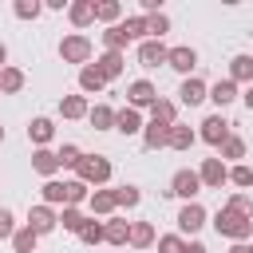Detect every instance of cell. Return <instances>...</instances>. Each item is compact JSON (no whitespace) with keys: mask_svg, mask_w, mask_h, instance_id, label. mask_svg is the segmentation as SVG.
<instances>
[{"mask_svg":"<svg viewBox=\"0 0 253 253\" xmlns=\"http://www.w3.org/2000/svg\"><path fill=\"white\" fill-rule=\"evenodd\" d=\"M213 229L225 233V237H245V233L253 229V217H245L241 210H229V206H225V210L213 217Z\"/></svg>","mask_w":253,"mask_h":253,"instance_id":"cell-1","label":"cell"},{"mask_svg":"<svg viewBox=\"0 0 253 253\" xmlns=\"http://www.w3.org/2000/svg\"><path fill=\"white\" fill-rule=\"evenodd\" d=\"M202 138H206V142H213V146H221V142L229 138V123H225L221 115H210V119L202 123Z\"/></svg>","mask_w":253,"mask_h":253,"instance_id":"cell-2","label":"cell"},{"mask_svg":"<svg viewBox=\"0 0 253 253\" xmlns=\"http://www.w3.org/2000/svg\"><path fill=\"white\" fill-rule=\"evenodd\" d=\"M79 174H83V182H103L107 174H111V162L107 158H79Z\"/></svg>","mask_w":253,"mask_h":253,"instance_id":"cell-3","label":"cell"},{"mask_svg":"<svg viewBox=\"0 0 253 253\" xmlns=\"http://www.w3.org/2000/svg\"><path fill=\"white\" fill-rule=\"evenodd\" d=\"M202 225H206V210H202L198 202H190V206L178 213V229H182V233H198Z\"/></svg>","mask_w":253,"mask_h":253,"instance_id":"cell-4","label":"cell"},{"mask_svg":"<svg viewBox=\"0 0 253 253\" xmlns=\"http://www.w3.org/2000/svg\"><path fill=\"white\" fill-rule=\"evenodd\" d=\"M59 51H63V59H71V63H83V59L91 55V43H87L83 36H71V40H63V43H59Z\"/></svg>","mask_w":253,"mask_h":253,"instance_id":"cell-5","label":"cell"},{"mask_svg":"<svg viewBox=\"0 0 253 253\" xmlns=\"http://www.w3.org/2000/svg\"><path fill=\"white\" fill-rule=\"evenodd\" d=\"M202 190V178L194 174V170H178L174 174V194H182V198H194Z\"/></svg>","mask_w":253,"mask_h":253,"instance_id":"cell-6","label":"cell"},{"mask_svg":"<svg viewBox=\"0 0 253 253\" xmlns=\"http://www.w3.org/2000/svg\"><path fill=\"white\" fill-rule=\"evenodd\" d=\"M138 59H142V67H158V63H166V59H170V51H166L162 43H154V40H150V43H142V47H138Z\"/></svg>","mask_w":253,"mask_h":253,"instance_id":"cell-7","label":"cell"},{"mask_svg":"<svg viewBox=\"0 0 253 253\" xmlns=\"http://www.w3.org/2000/svg\"><path fill=\"white\" fill-rule=\"evenodd\" d=\"M55 221H59V217H55V213H51L47 206H36V210L28 213V229H36V233H47V229H51Z\"/></svg>","mask_w":253,"mask_h":253,"instance_id":"cell-8","label":"cell"},{"mask_svg":"<svg viewBox=\"0 0 253 253\" xmlns=\"http://www.w3.org/2000/svg\"><path fill=\"white\" fill-rule=\"evenodd\" d=\"M166 63H170V67H174V71H190V67H194V63H198V55H194V47H174V51H170V59H166Z\"/></svg>","mask_w":253,"mask_h":253,"instance_id":"cell-9","label":"cell"},{"mask_svg":"<svg viewBox=\"0 0 253 253\" xmlns=\"http://www.w3.org/2000/svg\"><path fill=\"white\" fill-rule=\"evenodd\" d=\"M198 178H202V182H206V186H221V182H225V178H229V174H225V166H221V162H217V158H210V162H206V166H202V174H198Z\"/></svg>","mask_w":253,"mask_h":253,"instance_id":"cell-10","label":"cell"},{"mask_svg":"<svg viewBox=\"0 0 253 253\" xmlns=\"http://www.w3.org/2000/svg\"><path fill=\"white\" fill-rule=\"evenodd\" d=\"M178 95H182V103H190V107H194V103H202V99H206V87H202V79H186Z\"/></svg>","mask_w":253,"mask_h":253,"instance_id":"cell-11","label":"cell"},{"mask_svg":"<svg viewBox=\"0 0 253 253\" xmlns=\"http://www.w3.org/2000/svg\"><path fill=\"white\" fill-rule=\"evenodd\" d=\"M210 99L217 103V107H225V103H233L237 99V87H233V79H221L213 91H210Z\"/></svg>","mask_w":253,"mask_h":253,"instance_id":"cell-12","label":"cell"},{"mask_svg":"<svg viewBox=\"0 0 253 253\" xmlns=\"http://www.w3.org/2000/svg\"><path fill=\"white\" fill-rule=\"evenodd\" d=\"M32 166H36L40 174H55V170H59V154H51V150H36Z\"/></svg>","mask_w":253,"mask_h":253,"instance_id":"cell-13","label":"cell"},{"mask_svg":"<svg viewBox=\"0 0 253 253\" xmlns=\"http://www.w3.org/2000/svg\"><path fill=\"white\" fill-rule=\"evenodd\" d=\"M130 103H138V107H142V103H150V107H154V87H150L146 79L130 83Z\"/></svg>","mask_w":253,"mask_h":253,"instance_id":"cell-14","label":"cell"},{"mask_svg":"<svg viewBox=\"0 0 253 253\" xmlns=\"http://www.w3.org/2000/svg\"><path fill=\"white\" fill-rule=\"evenodd\" d=\"M142 142H146V146H166V142H170V126H166V123H150V130H146Z\"/></svg>","mask_w":253,"mask_h":253,"instance_id":"cell-15","label":"cell"},{"mask_svg":"<svg viewBox=\"0 0 253 253\" xmlns=\"http://www.w3.org/2000/svg\"><path fill=\"white\" fill-rule=\"evenodd\" d=\"M79 83H83V91H99L107 79H103V71H99V67H83V71H79Z\"/></svg>","mask_w":253,"mask_h":253,"instance_id":"cell-16","label":"cell"},{"mask_svg":"<svg viewBox=\"0 0 253 253\" xmlns=\"http://www.w3.org/2000/svg\"><path fill=\"white\" fill-rule=\"evenodd\" d=\"M115 123H119V130H123V134H134V130H138V111H134V107H126V111H119V115H115Z\"/></svg>","mask_w":253,"mask_h":253,"instance_id":"cell-17","label":"cell"},{"mask_svg":"<svg viewBox=\"0 0 253 253\" xmlns=\"http://www.w3.org/2000/svg\"><path fill=\"white\" fill-rule=\"evenodd\" d=\"M119 67H123V55H119V51H107V55L99 59V71H103V79L119 75Z\"/></svg>","mask_w":253,"mask_h":253,"instance_id":"cell-18","label":"cell"},{"mask_svg":"<svg viewBox=\"0 0 253 253\" xmlns=\"http://www.w3.org/2000/svg\"><path fill=\"white\" fill-rule=\"evenodd\" d=\"M20 87H24V75L16 67H4L0 71V91H20Z\"/></svg>","mask_w":253,"mask_h":253,"instance_id":"cell-19","label":"cell"},{"mask_svg":"<svg viewBox=\"0 0 253 253\" xmlns=\"http://www.w3.org/2000/svg\"><path fill=\"white\" fill-rule=\"evenodd\" d=\"M190 142H194V130H190V126H174V123H170V146L186 150Z\"/></svg>","mask_w":253,"mask_h":253,"instance_id":"cell-20","label":"cell"},{"mask_svg":"<svg viewBox=\"0 0 253 253\" xmlns=\"http://www.w3.org/2000/svg\"><path fill=\"white\" fill-rule=\"evenodd\" d=\"M28 138H36V142H47V138H51V119H36V123L28 126Z\"/></svg>","mask_w":253,"mask_h":253,"instance_id":"cell-21","label":"cell"},{"mask_svg":"<svg viewBox=\"0 0 253 253\" xmlns=\"http://www.w3.org/2000/svg\"><path fill=\"white\" fill-rule=\"evenodd\" d=\"M43 198H47V202H63V206H67V182H47V186H43Z\"/></svg>","mask_w":253,"mask_h":253,"instance_id":"cell-22","label":"cell"},{"mask_svg":"<svg viewBox=\"0 0 253 253\" xmlns=\"http://www.w3.org/2000/svg\"><path fill=\"white\" fill-rule=\"evenodd\" d=\"M233 79H253V59L249 55H237L233 59Z\"/></svg>","mask_w":253,"mask_h":253,"instance_id":"cell-23","label":"cell"},{"mask_svg":"<svg viewBox=\"0 0 253 253\" xmlns=\"http://www.w3.org/2000/svg\"><path fill=\"white\" fill-rule=\"evenodd\" d=\"M83 111H87V103H83L79 95H71V99H63V115H67V119H79Z\"/></svg>","mask_w":253,"mask_h":253,"instance_id":"cell-24","label":"cell"},{"mask_svg":"<svg viewBox=\"0 0 253 253\" xmlns=\"http://www.w3.org/2000/svg\"><path fill=\"white\" fill-rule=\"evenodd\" d=\"M150 111H154V123H166V126H170V119H174V107H170V103L154 99V107H150Z\"/></svg>","mask_w":253,"mask_h":253,"instance_id":"cell-25","label":"cell"},{"mask_svg":"<svg viewBox=\"0 0 253 253\" xmlns=\"http://www.w3.org/2000/svg\"><path fill=\"white\" fill-rule=\"evenodd\" d=\"M59 221H63V225H67V229H75V233H83V225H87V221H83V217H79V210H71V206H67V210H63V217H59Z\"/></svg>","mask_w":253,"mask_h":253,"instance_id":"cell-26","label":"cell"},{"mask_svg":"<svg viewBox=\"0 0 253 253\" xmlns=\"http://www.w3.org/2000/svg\"><path fill=\"white\" fill-rule=\"evenodd\" d=\"M103 233H107V241H115V245H119V241H126V237H130V229H126V225H123V221H111V225H107V229H103Z\"/></svg>","mask_w":253,"mask_h":253,"instance_id":"cell-27","label":"cell"},{"mask_svg":"<svg viewBox=\"0 0 253 253\" xmlns=\"http://www.w3.org/2000/svg\"><path fill=\"white\" fill-rule=\"evenodd\" d=\"M36 237H40L36 229H20V233H16V249H20V253H32V245H36Z\"/></svg>","mask_w":253,"mask_h":253,"instance_id":"cell-28","label":"cell"},{"mask_svg":"<svg viewBox=\"0 0 253 253\" xmlns=\"http://www.w3.org/2000/svg\"><path fill=\"white\" fill-rule=\"evenodd\" d=\"M103 40H107V47H111V51H119V47H123V43H126V40H130V36H126V32H123V28H111V32H107V36H103Z\"/></svg>","mask_w":253,"mask_h":253,"instance_id":"cell-29","label":"cell"},{"mask_svg":"<svg viewBox=\"0 0 253 253\" xmlns=\"http://www.w3.org/2000/svg\"><path fill=\"white\" fill-rule=\"evenodd\" d=\"M221 154H225V158H241V154H245V142H241V138H225V142H221Z\"/></svg>","mask_w":253,"mask_h":253,"instance_id":"cell-30","label":"cell"},{"mask_svg":"<svg viewBox=\"0 0 253 253\" xmlns=\"http://www.w3.org/2000/svg\"><path fill=\"white\" fill-rule=\"evenodd\" d=\"M91 16H95V4H75V8H71V20H75V24H87Z\"/></svg>","mask_w":253,"mask_h":253,"instance_id":"cell-31","label":"cell"},{"mask_svg":"<svg viewBox=\"0 0 253 253\" xmlns=\"http://www.w3.org/2000/svg\"><path fill=\"white\" fill-rule=\"evenodd\" d=\"M91 123H95V126H111V123H115L111 107H95V111H91Z\"/></svg>","mask_w":253,"mask_h":253,"instance_id":"cell-32","label":"cell"},{"mask_svg":"<svg viewBox=\"0 0 253 253\" xmlns=\"http://www.w3.org/2000/svg\"><path fill=\"white\" fill-rule=\"evenodd\" d=\"M115 202H119V206H134V202H138V190H134V186H123V190H115Z\"/></svg>","mask_w":253,"mask_h":253,"instance_id":"cell-33","label":"cell"},{"mask_svg":"<svg viewBox=\"0 0 253 253\" xmlns=\"http://www.w3.org/2000/svg\"><path fill=\"white\" fill-rule=\"evenodd\" d=\"M150 237H154L150 225H134V229H130V241H134V245H150Z\"/></svg>","mask_w":253,"mask_h":253,"instance_id":"cell-34","label":"cell"},{"mask_svg":"<svg viewBox=\"0 0 253 253\" xmlns=\"http://www.w3.org/2000/svg\"><path fill=\"white\" fill-rule=\"evenodd\" d=\"M91 206H95L99 213H107V210H111V206H119V202H115V194H95V198H91Z\"/></svg>","mask_w":253,"mask_h":253,"instance_id":"cell-35","label":"cell"},{"mask_svg":"<svg viewBox=\"0 0 253 253\" xmlns=\"http://www.w3.org/2000/svg\"><path fill=\"white\" fill-rule=\"evenodd\" d=\"M146 32L150 36H162L166 32V16H146Z\"/></svg>","mask_w":253,"mask_h":253,"instance_id":"cell-36","label":"cell"},{"mask_svg":"<svg viewBox=\"0 0 253 253\" xmlns=\"http://www.w3.org/2000/svg\"><path fill=\"white\" fill-rule=\"evenodd\" d=\"M59 166H79V150L75 146H63L59 150Z\"/></svg>","mask_w":253,"mask_h":253,"instance_id":"cell-37","label":"cell"},{"mask_svg":"<svg viewBox=\"0 0 253 253\" xmlns=\"http://www.w3.org/2000/svg\"><path fill=\"white\" fill-rule=\"evenodd\" d=\"M229 178H233L237 186H253V170H249V166H237V170H233Z\"/></svg>","mask_w":253,"mask_h":253,"instance_id":"cell-38","label":"cell"},{"mask_svg":"<svg viewBox=\"0 0 253 253\" xmlns=\"http://www.w3.org/2000/svg\"><path fill=\"white\" fill-rule=\"evenodd\" d=\"M83 182H67V206H75V202H83Z\"/></svg>","mask_w":253,"mask_h":253,"instance_id":"cell-39","label":"cell"},{"mask_svg":"<svg viewBox=\"0 0 253 253\" xmlns=\"http://www.w3.org/2000/svg\"><path fill=\"white\" fill-rule=\"evenodd\" d=\"M83 241H103L107 233H103V225H83V233H79Z\"/></svg>","mask_w":253,"mask_h":253,"instance_id":"cell-40","label":"cell"},{"mask_svg":"<svg viewBox=\"0 0 253 253\" xmlns=\"http://www.w3.org/2000/svg\"><path fill=\"white\" fill-rule=\"evenodd\" d=\"M16 16H24V20H28V16H40V4H28V0H20V4H16Z\"/></svg>","mask_w":253,"mask_h":253,"instance_id":"cell-41","label":"cell"},{"mask_svg":"<svg viewBox=\"0 0 253 253\" xmlns=\"http://www.w3.org/2000/svg\"><path fill=\"white\" fill-rule=\"evenodd\" d=\"M95 16H103V20H115V16H119V4H95Z\"/></svg>","mask_w":253,"mask_h":253,"instance_id":"cell-42","label":"cell"},{"mask_svg":"<svg viewBox=\"0 0 253 253\" xmlns=\"http://www.w3.org/2000/svg\"><path fill=\"white\" fill-rule=\"evenodd\" d=\"M158 249H162V253H182V241H178V237H162Z\"/></svg>","mask_w":253,"mask_h":253,"instance_id":"cell-43","label":"cell"},{"mask_svg":"<svg viewBox=\"0 0 253 253\" xmlns=\"http://www.w3.org/2000/svg\"><path fill=\"white\" fill-rule=\"evenodd\" d=\"M0 237H12V213L0 210Z\"/></svg>","mask_w":253,"mask_h":253,"instance_id":"cell-44","label":"cell"},{"mask_svg":"<svg viewBox=\"0 0 253 253\" xmlns=\"http://www.w3.org/2000/svg\"><path fill=\"white\" fill-rule=\"evenodd\" d=\"M182 253H206V245H202V241H186V245H182Z\"/></svg>","mask_w":253,"mask_h":253,"instance_id":"cell-45","label":"cell"},{"mask_svg":"<svg viewBox=\"0 0 253 253\" xmlns=\"http://www.w3.org/2000/svg\"><path fill=\"white\" fill-rule=\"evenodd\" d=\"M229 253H253V249H249V245H233Z\"/></svg>","mask_w":253,"mask_h":253,"instance_id":"cell-46","label":"cell"},{"mask_svg":"<svg viewBox=\"0 0 253 253\" xmlns=\"http://www.w3.org/2000/svg\"><path fill=\"white\" fill-rule=\"evenodd\" d=\"M245 103H249V107H253V87H249V91H245Z\"/></svg>","mask_w":253,"mask_h":253,"instance_id":"cell-47","label":"cell"},{"mask_svg":"<svg viewBox=\"0 0 253 253\" xmlns=\"http://www.w3.org/2000/svg\"><path fill=\"white\" fill-rule=\"evenodd\" d=\"M4 55H8V51H4V43H0V71H4Z\"/></svg>","mask_w":253,"mask_h":253,"instance_id":"cell-48","label":"cell"},{"mask_svg":"<svg viewBox=\"0 0 253 253\" xmlns=\"http://www.w3.org/2000/svg\"><path fill=\"white\" fill-rule=\"evenodd\" d=\"M0 138H4V130H0Z\"/></svg>","mask_w":253,"mask_h":253,"instance_id":"cell-49","label":"cell"}]
</instances>
